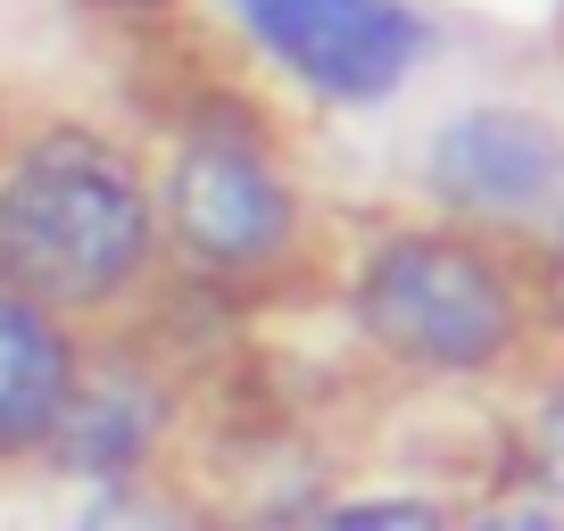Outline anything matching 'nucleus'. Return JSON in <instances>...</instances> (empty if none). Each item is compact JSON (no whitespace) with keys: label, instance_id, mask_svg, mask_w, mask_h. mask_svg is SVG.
Returning <instances> with one entry per match:
<instances>
[{"label":"nucleus","instance_id":"7","mask_svg":"<svg viewBox=\"0 0 564 531\" xmlns=\"http://www.w3.org/2000/svg\"><path fill=\"white\" fill-rule=\"evenodd\" d=\"M150 432H159V399L133 382V373H100V382H75L67 408H58L51 424V448L58 465H75V474H133L141 457H150Z\"/></svg>","mask_w":564,"mask_h":531},{"label":"nucleus","instance_id":"8","mask_svg":"<svg viewBox=\"0 0 564 531\" xmlns=\"http://www.w3.org/2000/svg\"><path fill=\"white\" fill-rule=\"evenodd\" d=\"M307 531H448L432 498H357V507L316 514Z\"/></svg>","mask_w":564,"mask_h":531},{"label":"nucleus","instance_id":"10","mask_svg":"<svg viewBox=\"0 0 564 531\" xmlns=\"http://www.w3.org/2000/svg\"><path fill=\"white\" fill-rule=\"evenodd\" d=\"M531 474H540L547 490L564 498V399H547L540 424H531Z\"/></svg>","mask_w":564,"mask_h":531},{"label":"nucleus","instance_id":"2","mask_svg":"<svg viewBox=\"0 0 564 531\" xmlns=\"http://www.w3.org/2000/svg\"><path fill=\"white\" fill-rule=\"evenodd\" d=\"M357 316L390 357L432 373H474L514 340V300L498 266L441 232H399L373 249L366 283H357Z\"/></svg>","mask_w":564,"mask_h":531},{"label":"nucleus","instance_id":"9","mask_svg":"<svg viewBox=\"0 0 564 531\" xmlns=\"http://www.w3.org/2000/svg\"><path fill=\"white\" fill-rule=\"evenodd\" d=\"M84 531H175V523H166V514L150 507V498H133V490H108L100 507L84 514Z\"/></svg>","mask_w":564,"mask_h":531},{"label":"nucleus","instance_id":"12","mask_svg":"<svg viewBox=\"0 0 564 531\" xmlns=\"http://www.w3.org/2000/svg\"><path fill=\"white\" fill-rule=\"evenodd\" d=\"M100 9H159V0H100Z\"/></svg>","mask_w":564,"mask_h":531},{"label":"nucleus","instance_id":"4","mask_svg":"<svg viewBox=\"0 0 564 531\" xmlns=\"http://www.w3.org/2000/svg\"><path fill=\"white\" fill-rule=\"evenodd\" d=\"M166 225L216 274H249L291 249V192L241 142H192L166 175Z\"/></svg>","mask_w":564,"mask_h":531},{"label":"nucleus","instance_id":"6","mask_svg":"<svg viewBox=\"0 0 564 531\" xmlns=\"http://www.w3.org/2000/svg\"><path fill=\"white\" fill-rule=\"evenodd\" d=\"M67 390H75V357L58 340V324L0 291V457L51 441Z\"/></svg>","mask_w":564,"mask_h":531},{"label":"nucleus","instance_id":"3","mask_svg":"<svg viewBox=\"0 0 564 531\" xmlns=\"http://www.w3.org/2000/svg\"><path fill=\"white\" fill-rule=\"evenodd\" d=\"M258 51H274L324 100H382L423 58V18L406 0H232Z\"/></svg>","mask_w":564,"mask_h":531},{"label":"nucleus","instance_id":"1","mask_svg":"<svg viewBox=\"0 0 564 531\" xmlns=\"http://www.w3.org/2000/svg\"><path fill=\"white\" fill-rule=\"evenodd\" d=\"M150 192L91 133H42L0 175V291L25 307H100L150 258Z\"/></svg>","mask_w":564,"mask_h":531},{"label":"nucleus","instance_id":"5","mask_svg":"<svg viewBox=\"0 0 564 531\" xmlns=\"http://www.w3.org/2000/svg\"><path fill=\"white\" fill-rule=\"evenodd\" d=\"M423 183L448 208L474 216H531L564 183V133L531 108H457L423 150Z\"/></svg>","mask_w":564,"mask_h":531},{"label":"nucleus","instance_id":"11","mask_svg":"<svg viewBox=\"0 0 564 531\" xmlns=\"http://www.w3.org/2000/svg\"><path fill=\"white\" fill-rule=\"evenodd\" d=\"M474 531H564V514H547V507H498L490 523H474Z\"/></svg>","mask_w":564,"mask_h":531},{"label":"nucleus","instance_id":"13","mask_svg":"<svg viewBox=\"0 0 564 531\" xmlns=\"http://www.w3.org/2000/svg\"><path fill=\"white\" fill-rule=\"evenodd\" d=\"M556 307H564V241H556Z\"/></svg>","mask_w":564,"mask_h":531}]
</instances>
